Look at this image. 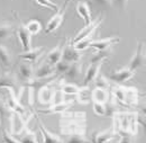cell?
Instances as JSON below:
<instances>
[{"instance_id":"cell-1","label":"cell","mask_w":146,"mask_h":143,"mask_svg":"<svg viewBox=\"0 0 146 143\" xmlns=\"http://www.w3.org/2000/svg\"><path fill=\"white\" fill-rule=\"evenodd\" d=\"M112 95H113V98L125 107H131L138 103V98L141 94L138 89L134 87L116 86L113 88Z\"/></svg>"},{"instance_id":"cell-2","label":"cell","mask_w":146,"mask_h":143,"mask_svg":"<svg viewBox=\"0 0 146 143\" xmlns=\"http://www.w3.org/2000/svg\"><path fill=\"white\" fill-rule=\"evenodd\" d=\"M1 88H10L13 89L14 94L17 98H20L24 91V87L20 85L18 76L11 71L5 72L2 76H0V89Z\"/></svg>"},{"instance_id":"cell-3","label":"cell","mask_w":146,"mask_h":143,"mask_svg":"<svg viewBox=\"0 0 146 143\" xmlns=\"http://www.w3.org/2000/svg\"><path fill=\"white\" fill-rule=\"evenodd\" d=\"M61 133L65 135H71L74 133L86 134L87 121H75V120H61Z\"/></svg>"},{"instance_id":"cell-4","label":"cell","mask_w":146,"mask_h":143,"mask_svg":"<svg viewBox=\"0 0 146 143\" xmlns=\"http://www.w3.org/2000/svg\"><path fill=\"white\" fill-rule=\"evenodd\" d=\"M33 114L28 115L26 118L24 116H21L20 114L16 113V112H13L11 115L9 116V122H10V128H11V133L16 136H18L19 134L27 127V123L28 121L31 120Z\"/></svg>"},{"instance_id":"cell-5","label":"cell","mask_w":146,"mask_h":143,"mask_svg":"<svg viewBox=\"0 0 146 143\" xmlns=\"http://www.w3.org/2000/svg\"><path fill=\"white\" fill-rule=\"evenodd\" d=\"M69 2H70V0H65L64 3H63V6H62V8L58 9L57 14H55L54 16L48 20V23H47V25H46V28H45V33H46V34H50V33L55 32V31L62 25V23H63V20H64L65 11H66V8H68Z\"/></svg>"},{"instance_id":"cell-6","label":"cell","mask_w":146,"mask_h":143,"mask_svg":"<svg viewBox=\"0 0 146 143\" xmlns=\"http://www.w3.org/2000/svg\"><path fill=\"white\" fill-rule=\"evenodd\" d=\"M104 21V16L102 15H99L96 20H93L91 21L89 25H87V26H84L83 28H82V31L76 35V37L71 41L72 42V44L74 43H76L78 41H80V39H82V38H84V37H87V36L91 35L93 33H96V31H97V28L98 27H100V25H101V23Z\"/></svg>"},{"instance_id":"cell-7","label":"cell","mask_w":146,"mask_h":143,"mask_svg":"<svg viewBox=\"0 0 146 143\" xmlns=\"http://www.w3.org/2000/svg\"><path fill=\"white\" fill-rule=\"evenodd\" d=\"M18 78L20 81H25L27 85L31 84L34 79V67L33 63L28 61H24L19 64L18 68Z\"/></svg>"},{"instance_id":"cell-8","label":"cell","mask_w":146,"mask_h":143,"mask_svg":"<svg viewBox=\"0 0 146 143\" xmlns=\"http://www.w3.org/2000/svg\"><path fill=\"white\" fill-rule=\"evenodd\" d=\"M119 42H120V37L119 36H111V37L101 38V39H93L89 44L88 47H92V49H94L97 51H100V50L109 49L112 45H116Z\"/></svg>"},{"instance_id":"cell-9","label":"cell","mask_w":146,"mask_h":143,"mask_svg":"<svg viewBox=\"0 0 146 143\" xmlns=\"http://www.w3.org/2000/svg\"><path fill=\"white\" fill-rule=\"evenodd\" d=\"M145 64V54L143 52V44L138 43V46L136 49V52L134 54V56L131 57V60L129 61L127 68L130 70L136 71L137 69L142 68Z\"/></svg>"},{"instance_id":"cell-10","label":"cell","mask_w":146,"mask_h":143,"mask_svg":"<svg viewBox=\"0 0 146 143\" xmlns=\"http://www.w3.org/2000/svg\"><path fill=\"white\" fill-rule=\"evenodd\" d=\"M6 102H7L8 106H9V108H10L13 112H16V113H18L21 116L25 117V115H26V109L24 108L23 105H20L19 99L16 97V95L14 94L13 89H10V88H7Z\"/></svg>"},{"instance_id":"cell-11","label":"cell","mask_w":146,"mask_h":143,"mask_svg":"<svg viewBox=\"0 0 146 143\" xmlns=\"http://www.w3.org/2000/svg\"><path fill=\"white\" fill-rule=\"evenodd\" d=\"M82 57V54L80 53V51L75 50L73 46L72 42H66L64 47H63V52H62V60H65L70 63L72 62H78L80 61Z\"/></svg>"},{"instance_id":"cell-12","label":"cell","mask_w":146,"mask_h":143,"mask_svg":"<svg viewBox=\"0 0 146 143\" xmlns=\"http://www.w3.org/2000/svg\"><path fill=\"white\" fill-rule=\"evenodd\" d=\"M52 82L42 86L38 92H37V99L40 104L43 105H51L52 104V99H53V94H54V88L51 85Z\"/></svg>"},{"instance_id":"cell-13","label":"cell","mask_w":146,"mask_h":143,"mask_svg":"<svg viewBox=\"0 0 146 143\" xmlns=\"http://www.w3.org/2000/svg\"><path fill=\"white\" fill-rule=\"evenodd\" d=\"M54 74H57V73H55L54 65L48 63L45 60L42 64H39L34 70V79H44V78H48Z\"/></svg>"},{"instance_id":"cell-14","label":"cell","mask_w":146,"mask_h":143,"mask_svg":"<svg viewBox=\"0 0 146 143\" xmlns=\"http://www.w3.org/2000/svg\"><path fill=\"white\" fill-rule=\"evenodd\" d=\"M104 61H97V62H91L90 67L87 69L84 78H83V86H88L89 84H91L94 81V79L97 78V76L100 73V69L102 67Z\"/></svg>"},{"instance_id":"cell-15","label":"cell","mask_w":146,"mask_h":143,"mask_svg":"<svg viewBox=\"0 0 146 143\" xmlns=\"http://www.w3.org/2000/svg\"><path fill=\"white\" fill-rule=\"evenodd\" d=\"M44 52H45V47H43V46H38V47H34V49L32 47L28 51H25V52L19 54V57L25 61H28L31 63H36L43 56Z\"/></svg>"},{"instance_id":"cell-16","label":"cell","mask_w":146,"mask_h":143,"mask_svg":"<svg viewBox=\"0 0 146 143\" xmlns=\"http://www.w3.org/2000/svg\"><path fill=\"white\" fill-rule=\"evenodd\" d=\"M17 36L21 43L24 51H28L29 49H32V34L28 32L25 25L23 24L19 25L18 29H17Z\"/></svg>"},{"instance_id":"cell-17","label":"cell","mask_w":146,"mask_h":143,"mask_svg":"<svg viewBox=\"0 0 146 143\" xmlns=\"http://www.w3.org/2000/svg\"><path fill=\"white\" fill-rule=\"evenodd\" d=\"M134 76H135V71L128 69L126 67V68H123V69H120L118 71H115L109 77V79L111 81L117 82V84H124L128 80H130Z\"/></svg>"},{"instance_id":"cell-18","label":"cell","mask_w":146,"mask_h":143,"mask_svg":"<svg viewBox=\"0 0 146 143\" xmlns=\"http://www.w3.org/2000/svg\"><path fill=\"white\" fill-rule=\"evenodd\" d=\"M116 136H118V135H117V132H116L115 127H110L108 130H105V131L94 133L92 141H93V142H98V143L110 142V141H112Z\"/></svg>"},{"instance_id":"cell-19","label":"cell","mask_w":146,"mask_h":143,"mask_svg":"<svg viewBox=\"0 0 146 143\" xmlns=\"http://www.w3.org/2000/svg\"><path fill=\"white\" fill-rule=\"evenodd\" d=\"M76 13L79 14V16L84 20V26L89 25L92 21L91 19V11H90V7L86 1H79L76 3Z\"/></svg>"},{"instance_id":"cell-20","label":"cell","mask_w":146,"mask_h":143,"mask_svg":"<svg viewBox=\"0 0 146 143\" xmlns=\"http://www.w3.org/2000/svg\"><path fill=\"white\" fill-rule=\"evenodd\" d=\"M65 43H66V38H64L62 43H60L58 45H56L52 51H50L47 53V55H46V61L48 63L55 65V63H57L62 59V52H63V47H64Z\"/></svg>"},{"instance_id":"cell-21","label":"cell","mask_w":146,"mask_h":143,"mask_svg":"<svg viewBox=\"0 0 146 143\" xmlns=\"http://www.w3.org/2000/svg\"><path fill=\"white\" fill-rule=\"evenodd\" d=\"M71 106H72V103L65 100V102L60 103V104H56V105H51L48 108L38 109L37 112L38 113H42V114H47V115H50V114H62L65 110H68Z\"/></svg>"},{"instance_id":"cell-22","label":"cell","mask_w":146,"mask_h":143,"mask_svg":"<svg viewBox=\"0 0 146 143\" xmlns=\"http://www.w3.org/2000/svg\"><path fill=\"white\" fill-rule=\"evenodd\" d=\"M82 63H80L79 61L78 62H72L69 67V69L64 72L63 74L65 76V78L70 81H74V80H78L81 74H82Z\"/></svg>"},{"instance_id":"cell-23","label":"cell","mask_w":146,"mask_h":143,"mask_svg":"<svg viewBox=\"0 0 146 143\" xmlns=\"http://www.w3.org/2000/svg\"><path fill=\"white\" fill-rule=\"evenodd\" d=\"M111 97V94L108 89L106 88H100V87H96L94 90L91 91V99L92 102H98V103H102L106 104Z\"/></svg>"},{"instance_id":"cell-24","label":"cell","mask_w":146,"mask_h":143,"mask_svg":"<svg viewBox=\"0 0 146 143\" xmlns=\"http://www.w3.org/2000/svg\"><path fill=\"white\" fill-rule=\"evenodd\" d=\"M37 123H38V126H39V130H40V132H42V134H43V136H44V142L45 143H60V142H63V140L57 135V134H54V133H52V132H50L45 126L44 124L40 122V120L37 117Z\"/></svg>"},{"instance_id":"cell-25","label":"cell","mask_w":146,"mask_h":143,"mask_svg":"<svg viewBox=\"0 0 146 143\" xmlns=\"http://www.w3.org/2000/svg\"><path fill=\"white\" fill-rule=\"evenodd\" d=\"M19 136V141L20 143H24V142H31V143H34V142H38V140H37L36 138V134L33 132V131H31V130H28L27 127L20 133L18 135Z\"/></svg>"},{"instance_id":"cell-26","label":"cell","mask_w":146,"mask_h":143,"mask_svg":"<svg viewBox=\"0 0 146 143\" xmlns=\"http://www.w3.org/2000/svg\"><path fill=\"white\" fill-rule=\"evenodd\" d=\"M0 62L5 67H9L11 64V54L10 51L2 44H0Z\"/></svg>"},{"instance_id":"cell-27","label":"cell","mask_w":146,"mask_h":143,"mask_svg":"<svg viewBox=\"0 0 146 143\" xmlns=\"http://www.w3.org/2000/svg\"><path fill=\"white\" fill-rule=\"evenodd\" d=\"M15 33L14 27L9 23H2L0 24V39L8 38Z\"/></svg>"},{"instance_id":"cell-28","label":"cell","mask_w":146,"mask_h":143,"mask_svg":"<svg viewBox=\"0 0 146 143\" xmlns=\"http://www.w3.org/2000/svg\"><path fill=\"white\" fill-rule=\"evenodd\" d=\"M26 28L28 29V32L32 34V35H36L38 34L40 31H42V24L37 20V19H33V20H29L26 25Z\"/></svg>"},{"instance_id":"cell-29","label":"cell","mask_w":146,"mask_h":143,"mask_svg":"<svg viewBox=\"0 0 146 143\" xmlns=\"http://www.w3.org/2000/svg\"><path fill=\"white\" fill-rule=\"evenodd\" d=\"M13 110L9 108L6 99H3L2 97H0V118H9V116L11 115Z\"/></svg>"},{"instance_id":"cell-30","label":"cell","mask_w":146,"mask_h":143,"mask_svg":"<svg viewBox=\"0 0 146 143\" xmlns=\"http://www.w3.org/2000/svg\"><path fill=\"white\" fill-rule=\"evenodd\" d=\"M61 90L65 94V95H78L81 88H79L78 86L73 85V84H62L61 85Z\"/></svg>"},{"instance_id":"cell-31","label":"cell","mask_w":146,"mask_h":143,"mask_svg":"<svg viewBox=\"0 0 146 143\" xmlns=\"http://www.w3.org/2000/svg\"><path fill=\"white\" fill-rule=\"evenodd\" d=\"M112 53L111 51V47L109 49H106V50H100L98 51V53L96 54L91 59V62H97V61H105L107 57H109Z\"/></svg>"},{"instance_id":"cell-32","label":"cell","mask_w":146,"mask_h":143,"mask_svg":"<svg viewBox=\"0 0 146 143\" xmlns=\"http://www.w3.org/2000/svg\"><path fill=\"white\" fill-rule=\"evenodd\" d=\"M70 64H71L70 62H68V61H65V60H62V59H61L57 63H55V65H54L55 73H57V74H63L64 72L69 69Z\"/></svg>"},{"instance_id":"cell-33","label":"cell","mask_w":146,"mask_h":143,"mask_svg":"<svg viewBox=\"0 0 146 143\" xmlns=\"http://www.w3.org/2000/svg\"><path fill=\"white\" fill-rule=\"evenodd\" d=\"M96 81V86L97 87H100V88H106V89H109L110 87V82L108 81V78H106L105 76L102 74H98L97 78L94 79Z\"/></svg>"},{"instance_id":"cell-34","label":"cell","mask_w":146,"mask_h":143,"mask_svg":"<svg viewBox=\"0 0 146 143\" xmlns=\"http://www.w3.org/2000/svg\"><path fill=\"white\" fill-rule=\"evenodd\" d=\"M63 102H65V94L61 90V88L54 90L53 99H52L51 105H56V104H60V103H63Z\"/></svg>"},{"instance_id":"cell-35","label":"cell","mask_w":146,"mask_h":143,"mask_svg":"<svg viewBox=\"0 0 146 143\" xmlns=\"http://www.w3.org/2000/svg\"><path fill=\"white\" fill-rule=\"evenodd\" d=\"M35 1L40 7H44V8H47V9H52V10H55V11H57L60 9L58 5L54 3L52 0H35Z\"/></svg>"},{"instance_id":"cell-36","label":"cell","mask_w":146,"mask_h":143,"mask_svg":"<svg viewBox=\"0 0 146 143\" xmlns=\"http://www.w3.org/2000/svg\"><path fill=\"white\" fill-rule=\"evenodd\" d=\"M93 112L94 114H97L98 116H106V105L102 103H98V102H93Z\"/></svg>"},{"instance_id":"cell-37","label":"cell","mask_w":146,"mask_h":143,"mask_svg":"<svg viewBox=\"0 0 146 143\" xmlns=\"http://www.w3.org/2000/svg\"><path fill=\"white\" fill-rule=\"evenodd\" d=\"M2 138H3V141L8 143H20L18 138H16V135H14L13 133L8 132L7 130H3L2 132Z\"/></svg>"},{"instance_id":"cell-38","label":"cell","mask_w":146,"mask_h":143,"mask_svg":"<svg viewBox=\"0 0 146 143\" xmlns=\"http://www.w3.org/2000/svg\"><path fill=\"white\" fill-rule=\"evenodd\" d=\"M68 142H76V143H82V142H88V139L86 138V134H80V133H74L71 134Z\"/></svg>"},{"instance_id":"cell-39","label":"cell","mask_w":146,"mask_h":143,"mask_svg":"<svg viewBox=\"0 0 146 143\" xmlns=\"http://www.w3.org/2000/svg\"><path fill=\"white\" fill-rule=\"evenodd\" d=\"M93 2H97V3H99L100 6H102V7H106V8H109L112 6V0H91Z\"/></svg>"},{"instance_id":"cell-40","label":"cell","mask_w":146,"mask_h":143,"mask_svg":"<svg viewBox=\"0 0 146 143\" xmlns=\"http://www.w3.org/2000/svg\"><path fill=\"white\" fill-rule=\"evenodd\" d=\"M112 2H116V5L120 8V9H125L127 6L128 0H112Z\"/></svg>"}]
</instances>
